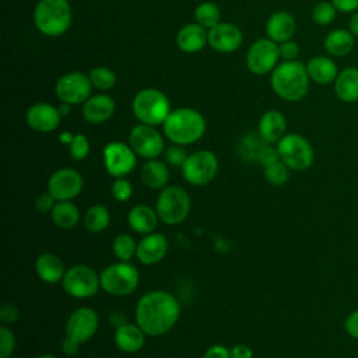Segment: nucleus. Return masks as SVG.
Wrapping results in <instances>:
<instances>
[{
	"label": "nucleus",
	"instance_id": "obj_1",
	"mask_svg": "<svg viewBox=\"0 0 358 358\" xmlns=\"http://www.w3.org/2000/svg\"><path fill=\"white\" fill-rule=\"evenodd\" d=\"M180 305L171 292L155 289L144 294L136 306V323L147 336L166 334L176 324Z\"/></svg>",
	"mask_w": 358,
	"mask_h": 358
},
{
	"label": "nucleus",
	"instance_id": "obj_2",
	"mask_svg": "<svg viewBox=\"0 0 358 358\" xmlns=\"http://www.w3.org/2000/svg\"><path fill=\"white\" fill-rule=\"evenodd\" d=\"M309 83L306 64L299 60H284L271 71V88L287 102L302 101L309 91Z\"/></svg>",
	"mask_w": 358,
	"mask_h": 358
},
{
	"label": "nucleus",
	"instance_id": "obj_3",
	"mask_svg": "<svg viewBox=\"0 0 358 358\" xmlns=\"http://www.w3.org/2000/svg\"><path fill=\"white\" fill-rule=\"evenodd\" d=\"M204 116L193 108H179L171 110L165 122L162 123L164 136L172 143L179 145H187L199 141L206 133Z\"/></svg>",
	"mask_w": 358,
	"mask_h": 358
},
{
	"label": "nucleus",
	"instance_id": "obj_4",
	"mask_svg": "<svg viewBox=\"0 0 358 358\" xmlns=\"http://www.w3.org/2000/svg\"><path fill=\"white\" fill-rule=\"evenodd\" d=\"M34 24L46 36L63 35L71 24V7L67 0H39L34 10Z\"/></svg>",
	"mask_w": 358,
	"mask_h": 358
},
{
	"label": "nucleus",
	"instance_id": "obj_5",
	"mask_svg": "<svg viewBox=\"0 0 358 358\" xmlns=\"http://www.w3.org/2000/svg\"><path fill=\"white\" fill-rule=\"evenodd\" d=\"M131 109L140 123L158 126L162 124L171 113V103L162 91L144 88L134 95Z\"/></svg>",
	"mask_w": 358,
	"mask_h": 358
},
{
	"label": "nucleus",
	"instance_id": "obj_6",
	"mask_svg": "<svg viewBox=\"0 0 358 358\" xmlns=\"http://www.w3.org/2000/svg\"><path fill=\"white\" fill-rule=\"evenodd\" d=\"M190 196L180 186L164 187L155 201V210L159 220L166 225H178L183 222L190 213Z\"/></svg>",
	"mask_w": 358,
	"mask_h": 358
},
{
	"label": "nucleus",
	"instance_id": "obj_7",
	"mask_svg": "<svg viewBox=\"0 0 358 358\" xmlns=\"http://www.w3.org/2000/svg\"><path fill=\"white\" fill-rule=\"evenodd\" d=\"M101 288L113 296H127L136 291L140 282L137 267L129 262H117L106 266L101 274Z\"/></svg>",
	"mask_w": 358,
	"mask_h": 358
},
{
	"label": "nucleus",
	"instance_id": "obj_8",
	"mask_svg": "<svg viewBox=\"0 0 358 358\" xmlns=\"http://www.w3.org/2000/svg\"><path fill=\"white\" fill-rule=\"evenodd\" d=\"M280 159L291 171H306L312 166L315 151L306 137L299 133H288L278 143Z\"/></svg>",
	"mask_w": 358,
	"mask_h": 358
},
{
	"label": "nucleus",
	"instance_id": "obj_9",
	"mask_svg": "<svg viewBox=\"0 0 358 358\" xmlns=\"http://www.w3.org/2000/svg\"><path fill=\"white\" fill-rule=\"evenodd\" d=\"M62 287L67 295L77 299H87L99 291L101 277L90 266L76 264L66 270Z\"/></svg>",
	"mask_w": 358,
	"mask_h": 358
},
{
	"label": "nucleus",
	"instance_id": "obj_10",
	"mask_svg": "<svg viewBox=\"0 0 358 358\" xmlns=\"http://www.w3.org/2000/svg\"><path fill=\"white\" fill-rule=\"evenodd\" d=\"M218 172V158L213 151L200 150L192 152L182 166L185 180L193 186L210 183Z\"/></svg>",
	"mask_w": 358,
	"mask_h": 358
},
{
	"label": "nucleus",
	"instance_id": "obj_11",
	"mask_svg": "<svg viewBox=\"0 0 358 358\" xmlns=\"http://www.w3.org/2000/svg\"><path fill=\"white\" fill-rule=\"evenodd\" d=\"M92 91V84L90 81L88 74L81 71H71L63 74L55 85V94L60 102L69 105L84 103Z\"/></svg>",
	"mask_w": 358,
	"mask_h": 358
},
{
	"label": "nucleus",
	"instance_id": "obj_12",
	"mask_svg": "<svg viewBox=\"0 0 358 358\" xmlns=\"http://www.w3.org/2000/svg\"><path fill=\"white\" fill-rule=\"evenodd\" d=\"M129 144L133 151L145 159H155L165 151L162 134L151 124H136L129 134Z\"/></svg>",
	"mask_w": 358,
	"mask_h": 358
},
{
	"label": "nucleus",
	"instance_id": "obj_13",
	"mask_svg": "<svg viewBox=\"0 0 358 358\" xmlns=\"http://www.w3.org/2000/svg\"><path fill=\"white\" fill-rule=\"evenodd\" d=\"M278 59V43H275L270 38H262L253 42L248 49L246 67L253 74L264 76L275 69Z\"/></svg>",
	"mask_w": 358,
	"mask_h": 358
},
{
	"label": "nucleus",
	"instance_id": "obj_14",
	"mask_svg": "<svg viewBox=\"0 0 358 358\" xmlns=\"http://www.w3.org/2000/svg\"><path fill=\"white\" fill-rule=\"evenodd\" d=\"M83 186V176L73 168L57 169L48 180V192L56 201H71L81 193Z\"/></svg>",
	"mask_w": 358,
	"mask_h": 358
},
{
	"label": "nucleus",
	"instance_id": "obj_15",
	"mask_svg": "<svg viewBox=\"0 0 358 358\" xmlns=\"http://www.w3.org/2000/svg\"><path fill=\"white\" fill-rule=\"evenodd\" d=\"M136 152L130 144L110 141L103 148V165L109 175L115 178L126 176L136 166Z\"/></svg>",
	"mask_w": 358,
	"mask_h": 358
},
{
	"label": "nucleus",
	"instance_id": "obj_16",
	"mask_svg": "<svg viewBox=\"0 0 358 358\" xmlns=\"http://www.w3.org/2000/svg\"><path fill=\"white\" fill-rule=\"evenodd\" d=\"M99 326L98 315L91 308H78L67 319L66 336L83 344L94 337Z\"/></svg>",
	"mask_w": 358,
	"mask_h": 358
},
{
	"label": "nucleus",
	"instance_id": "obj_17",
	"mask_svg": "<svg viewBox=\"0 0 358 358\" xmlns=\"http://www.w3.org/2000/svg\"><path fill=\"white\" fill-rule=\"evenodd\" d=\"M25 120L32 130L38 133H50L59 127L62 115L56 106L46 102H36L28 108Z\"/></svg>",
	"mask_w": 358,
	"mask_h": 358
},
{
	"label": "nucleus",
	"instance_id": "obj_18",
	"mask_svg": "<svg viewBox=\"0 0 358 358\" xmlns=\"http://www.w3.org/2000/svg\"><path fill=\"white\" fill-rule=\"evenodd\" d=\"M243 36L241 29L231 22H218L208 29V45L220 53H231L239 49Z\"/></svg>",
	"mask_w": 358,
	"mask_h": 358
},
{
	"label": "nucleus",
	"instance_id": "obj_19",
	"mask_svg": "<svg viewBox=\"0 0 358 358\" xmlns=\"http://www.w3.org/2000/svg\"><path fill=\"white\" fill-rule=\"evenodd\" d=\"M168 252V239L159 232H151L144 235V238L137 243L136 257L140 263L145 266H152L159 263Z\"/></svg>",
	"mask_w": 358,
	"mask_h": 358
},
{
	"label": "nucleus",
	"instance_id": "obj_20",
	"mask_svg": "<svg viewBox=\"0 0 358 358\" xmlns=\"http://www.w3.org/2000/svg\"><path fill=\"white\" fill-rule=\"evenodd\" d=\"M115 101L112 96L106 94H98L90 96L83 103V116L88 123L99 124L112 117L115 113Z\"/></svg>",
	"mask_w": 358,
	"mask_h": 358
},
{
	"label": "nucleus",
	"instance_id": "obj_21",
	"mask_svg": "<svg viewBox=\"0 0 358 358\" xmlns=\"http://www.w3.org/2000/svg\"><path fill=\"white\" fill-rule=\"evenodd\" d=\"M208 43V31L197 22L183 25L176 34V45L185 53L200 52Z\"/></svg>",
	"mask_w": 358,
	"mask_h": 358
},
{
	"label": "nucleus",
	"instance_id": "obj_22",
	"mask_svg": "<svg viewBox=\"0 0 358 358\" xmlns=\"http://www.w3.org/2000/svg\"><path fill=\"white\" fill-rule=\"evenodd\" d=\"M296 31L295 18L288 11H275L273 13L266 24L267 36L275 43L289 41Z\"/></svg>",
	"mask_w": 358,
	"mask_h": 358
},
{
	"label": "nucleus",
	"instance_id": "obj_23",
	"mask_svg": "<svg viewBox=\"0 0 358 358\" xmlns=\"http://www.w3.org/2000/svg\"><path fill=\"white\" fill-rule=\"evenodd\" d=\"M333 90L336 96L344 103H354L358 101V67L348 66L338 71Z\"/></svg>",
	"mask_w": 358,
	"mask_h": 358
},
{
	"label": "nucleus",
	"instance_id": "obj_24",
	"mask_svg": "<svg viewBox=\"0 0 358 358\" xmlns=\"http://www.w3.org/2000/svg\"><path fill=\"white\" fill-rule=\"evenodd\" d=\"M287 119L275 109L267 110L259 120V134L264 143H278L287 133Z\"/></svg>",
	"mask_w": 358,
	"mask_h": 358
},
{
	"label": "nucleus",
	"instance_id": "obj_25",
	"mask_svg": "<svg viewBox=\"0 0 358 358\" xmlns=\"http://www.w3.org/2000/svg\"><path fill=\"white\" fill-rule=\"evenodd\" d=\"M145 336L147 334L137 323H123L115 331V344L120 351L133 354L144 347Z\"/></svg>",
	"mask_w": 358,
	"mask_h": 358
},
{
	"label": "nucleus",
	"instance_id": "obj_26",
	"mask_svg": "<svg viewBox=\"0 0 358 358\" xmlns=\"http://www.w3.org/2000/svg\"><path fill=\"white\" fill-rule=\"evenodd\" d=\"M306 71L310 81L327 85L334 83L340 70L330 56H313L306 63Z\"/></svg>",
	"mask_w": 358,
	"mask_h": 358
},
{
	"label": "nucleus",
	"instance_id": "obj_27",
	"mask_svg": "<svg viewBox=\"0 0 358 358\" xmlns=\"http://www.w3.org/2000/svg\"><path fill=\"white\" fill-rule=\"evenodd\" d=\"M35 271L38 277L48 284H56L63 280L66 268L59 256L50 252L41 253L35 260Z\"/></svg>",
	"mask_w": 358,
	"mask_h": 358
},
{
	"label": "nucleus",
	"instance_id": "obj_28",
	"mask_svg": "<svg viewBox=\"0 0 358 358\" xmlns=\"http://www.w3.org/2000/svg\"><path fill=\"white\" fill-rule=\"evenodd\" d=\"M158 220L159 217L157 214V210H154L147 204H137L127 214L129 227L137 234H143V235L154 232L157 228Z\"/></svg>",
	"mask_w": 358,
	"mask_h": 358
},
{
	"label": "nucleus",
	"instance_id": "obj_29",
	"mask_svg": "<svg viewBox=\"0 0 358 358\" xmlns=\"http://www.w3.org/2000/svg\"><path fill=\"white\" fill-rule=\"evenodd\" d=\"M355 45V36L343 28H336L327 32L323 41L324 50L333 57H344L350 55Z\"/></svg>",
	"mask_w": 358,
	"mask_h": 358
},
{
	"label": "nucleus",
	"instance_id": "obj_30",
	"mask_svg": "<svg viewBox=\"0 0 358 358\" xmlns=\"http://www.w3.org/2000/svg\"><path fill=\"white\" fill-rule=\"evenodd\" d=\"M140 178L147 187L152 190H162L168 186L169 180L168 165L162 161H158L157 158L147 159V162H144L141 166Z\"/></svg>",
	"mask_w": 358,
	"mask_h": 358
},
{
	"label": "nucleus",
	"instance_id": "obj_31",
	"mask_svg": "<svg viewBox=\"0 0 358 358\" xmlns=\"http://www.w3.org/2000/svg\"><path fill=\"white\" fill-rule=\"evenodd\" d=\"M50 218L60 229H71L80 221V210L73 201H56Z\"/></svg>",
	"mask_w": 358,
	"mask_h": 358
},
{
	"label": "nucleus",
	"instance_id": "obj_32",
	"mask_svg": "<svg viewBox=\"0 0 358 358\" xmlns=\"http://www.w3.org/2000/svg\"><path fill=\"white\" fill-rule=\"evenodd\" d=\"M83 222L90 232H94V234L102 232L108 228L110 222L109 210L103 204H94L85 211L83 217Z\"/></svg>",
	"mask_w": 358,
	"mask_h": 358
},
{
	"label": "nucleus",
	"instance_id": "obj_33",
	"mask_svg": "<svg viewBox=\"0 0 358 358\" xmlns=\"http://www.w3.org/2000/svg\"><path fill=\"white\" fill-rule=\"evenodd\" d=\"M194 20L201 27L210 29L218 22H221V11L217 4L211 1H203L194 10Z\"/></svg>",
	"mask_w": 358,
	"mask_h": 358
},
{
	"label": "nucleus",
	"instance_id": "obj_34",
	"mask_svg": "<svg viewBox=\"0 0 358 358\" xmlns=\"http://www.w3.org/2000/svg\"><path fill=\"white\" fill-rule=\"evenodd\" d=\"M112 250L119 262H130L137 253V242L129 234H119L113 239Z\"/></svg>",
	"mask_w": 358,
	"mask_h": 358
},
{
	"label": "nucleus",
	"instance_id": "obj_35",
	"mask_svg": "<svg viewBox=\"0 0 358 358\" xmlns=\"http://www.w3.org/2000/svg\"><path fill=\"white\" fill-rule=\"evenodd\" d=\"M88 77L92 87L101 91H108L116 84V74L105 66H96L91 69Z\"/></svg>",
	"mask_w": 358,
	"mask_h": 358
},
{
	"label": "nucleus",
	"instance_id": "obj_36",
	"mask_svg": "<svg viewBox=\"0 0 358 358\" xmlns=\"http://www.w3.org/2000/svg\"><path fill=\"white\" fill-rule=\"evenodd\" d=\"M337 13L338 11H337V8L334 7V4L331 1L323 0V1H319L313 6L310 17H312V20L316 25L327 27L336 20Z\"/></svg>",
	"mask_w": 358,
	"mask_h": 358
},
{
	"label": "nucleus",
	"instance_id": "obj_37",
	"mask_svg": "<svg viewBox=\"0 0 358 358\" xmlns=\"http://www.w3.org/2000/svg\"><path fill=\"white\" fill-rule=\"evenodd\" d=\"M289 168L280 159L268 166H264V178L274 186H282L289 179Z\"/></svg>",
	"mask_w": 358,
	"mask_h": 358
},
{
	"label": "nucleus",
	"instance_id": "obj_38",
	"mask_svg": "<svg viewBox=\"0 0 358 358\" xmlns=\"http://www.w3.org/2000/svg\"><path fill=\"white\" fill-rule=\"evenodd\" d=\"M164 157H165V161L168 162V165L180 166L182 168L183 164L186 162L189 154H187V151H186V148L183 145L172 144L168 148H165Z\"/></svg>",
	"mask_w": 358,
	"mask_h": 358
},
{
	"label": "nucleus",
	"instance_id": "obj_39",
	"mask_svg": "<svg viewBox=\"0 0 358 358\" xmlns=\"http://www.w3.org/2000/svg\"><path fill=\"white\" fill-rule=\"evenodd\" d=\"M90 152V141L87 138L85 134H76L71 144H70V154L73 157V159L76 161H81L84 158H87Z\"/></svg>",
	"mask_w": 358,
	"mask_h": 358
},
{
	"label": "nucleus",
	"instance_id": "obj_40",
	"mask_svg": "<svg viewBox=\"0 0 358 358\" xmlns=\"http://www.w3.org/2000/svg\"><path fill=\"white\" fill-rule=\"evenodd\" d=\"M110 190H112V196L117 201H127L133 194V186H131L130 180L126 179L124 176L116 178L115 182L112 183Z\"/></svg>",
	"mask_w": 358,
	"mask_h": 358
},
{
	"label": "nucleus",
	"instance_id": "obj_41",
	"mask_svg": "<svg viewBox=\"0 0 358 358\" xmlns=\"http://www.w3.org/2000/svg\"><path fill=\"white\" fill-rule=\"evenodd\" d=\"M15 348V337L13 334V331L6 327L1 326L0 327V358H8L13 355Z\"/></svg>",
	"mask_w": 358,
	"mask_h": 358
},
{
	"label": "nucleus",
	"instance_id": "obj_42",
	"mask_svg": "<svg viewBox=\"0 0 358 358\" xmlns=\"http://www.w3.org/2000/svg\"><path fill=\"white\" fill-rule=\"evenodd\" d=\"M257 159L263 165V168L280 161V154L277 147H273L268 143H264L257 152Z\"/></svg>",
	"mask_w": 358,
	"mask_h": 358
},
{
	"label": "nucleus",
	"instance_id": "obj_43",
	"mask_svg": "<svg viewBox=\"0 0 358 358\" xmlns=\"http://www.w3.org/2000/svg\"><path fill=\"white\" fill-rule=\"evenodd\" d=\"M278 50H280V57L282 60H296L299 55V46L292 39L278 43Z\"/></svg>",
	"mask_w": 358,
	"mask_h": 358
},
{
	"label": "nucleus",
	"instance_id": "obj_44",
	"mask_svg": "<svg viewBox=\"0 0 358 358\" xmlns=\"http://www.w3.org/2000/svg\"><path fill=\"white\" fill-rule=\"evenodd\" d=\"M55 204H56V199H55L49 192L41 193V194L36 197V200H35V208H36V211L41 213V214L52 213Z\"/></svg>",
	"mask_w": 358,
	"mask_h": 358
},
{
	"label": "nucleus",
	"instance_id": "obj_45",
	"mask_svg": "<svg viewBox=\"0 0 358 358\" xmlns=\"http://www.w3.org/2000/svg\"><path fill=\"white\" fill-rule=\"evenodd\" d=\"M20 319V309L15 305L4 303L0 308V320L3 324H13Z\"/></svg>",
	"mask_w": 358,
	"mask_h": 358
},
{
	"label": "nucleus",
	"instance_id": "obj_46",
	"mask_svg": "<svg viewBox=\"0 0 358 358\" xmlns=\"http://www.w3.org/2000/svg\"><path fill=\"white\" fill-rule=\"evenodd\" d=\"M344 330L350 337L358 340V308L348 313V316L345 317Z\"/></svg>",
	"mask_w": 358,
	"mask_h": 358
},
{
	"label": "nucleus",
	"instance_id": "obj_47",
	"mask_svg": "<svg viewBox=\"0 0 358 358\" xmlns=\"http://www.w3.org/2000/svg\"><path fill=\"white\" fill-rule=\"evenodd\" d=\"M201 358H231V352L225 345L214 344L206 350Z\"/></svg>",
	"mask_w": 358,
	"mask_h": 358
},
{
	"label": "nucleus",
	"instance_id": "obj_48",
	"mask_svg": "<svg viewBox=\"0 0 358 358\" xmlns=\"http://www.w3.org/2000/svg\"><path fill=\"white\" fill-rule=\"evenodd\" d=\"M337 11L344 14H352L358 11V0H330Z\"/></svg>",
	"mask_w": 358,
	"mask_h": 358
},
{
	"label": "nucleus",
	"instance_id": "obj_49",
	"mask_svg": "<svg viewBox=\"0 0 358 358\" xmlns=\"http://www.w3.org/2000/svg\"><path fill=\"white\" fill-rule=\"evenodd\" d=\"M231 358H252L253 351L249 345L246 344H235L231 350Z\"/></svg>",
	"mask_w": 358,
	"mask_h": 358
},
{
	"label": "nucleus",
	"instance_id": "obj_50",
	"mask_svg": "<svg viewBox=\"0 0 358 358\" xmlns=\"http://www.w3.org/2000/svg\"><path fill=\"white\" fill-rule=\"evenodd\" d=\"M80 343H77L76 340H73L71 337H69V336H66L64 338H63V341H62V351H63V354H66V355H76L77 352H78V350H80Z\"/></svg>",
	"mask_w": 358,
	"mask_h": 358
},
{
	"label": "nucleus",
	"instance_id": "obj_51",
	"mask_svg": "<svg viewBox=\"0 0 358 358\" xmlns=\"http://www.w3.org/2000/svg\"><path fill=\"white\" fill-rule=\"evenodd\" d=\"M348 31L354 35L358 36V11L352 13L350 20H348Z\"/></svg>",
	"mask_w": 358,
	"mask_h": 358
},
{
	"label": "nucleus",
	"instance_id": "obj_52",
	"mask_svg": "<svg viewBox=\"0 0 358 358\" xmlns=\"http://www.w3.org/2000/svg\"><path fill=\"white\" fill-rule=\"evenodd\" d=\"M74 136H76V134H73V133H70V131H63V133L59 136V140H60L62 144L70 145L71 141H73V138H74Z\"/></svg>",
	"mask_w": 358,
	"mask_h": 358
},
{
	"label": "nucleus",
	"instance_id": "obj_53",
	"mask_svg": "<svg viewBox=\"0 0 358 358\" xmlns=\"http://www.w3.org/2000/svg\"><path fill=\"white\" fill-rule=\"evenodd\" d=\"M70 106L71 105H69V103H64V102H60V105L57 106V109H59V112H60V115H62V117L63 116H66V115H69L70 113Z\"/></svg>",
	"mask_w": 358,
	"mask_h": 358
},
{
	"label": "nucleus",
	"instance_id": "obj_54",
	"mask_svg": "<svg viewBox=\"0 0 358 358\" xmlns=\"http://www.w3.org/2000/svg\"><path fill=\"white\" fill-rule=\"evenodd\" d=\"M36 358H56V355L49 354V352H45V354H41V355H39V357H36Z\"/></svg>",
	"mask_w": 358,
	"mask_h": 358
},
{
	"label": "nucleus",
	"instance_id": "obj_55",
	"mask_svg": "<svg viewBox=\"0 0 358 358\" xmlns=\"http://www.w3.org/2000/svg\"><path fill=\"white\" fill-rule=\"evenodd\" d=\"M8 358H20V357H15V355H11V357H8Z\"/></svg>",
	"mask_w": 358,
	"mask_h": 358
}]
</instances>
